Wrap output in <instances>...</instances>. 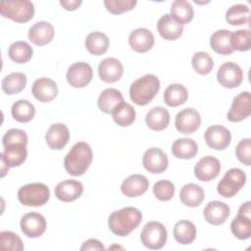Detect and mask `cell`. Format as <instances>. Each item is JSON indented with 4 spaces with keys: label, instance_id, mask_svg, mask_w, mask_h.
<instances>
[{
    "label": "cell",
    "instance_id": "cell-1",
    "mask_svg": "<svg viewBox=\"0 0 251 251\" xmlns=\"http://www.w3.org/2000/svg\"><path fill=\"white\" fill-rule=\"evenodd\" d=\"M142 221L141 212L134 207H125L113 212L108 219L110 230L118 236H126Z\"/></svg>",
    "mask_w": 251,
    "mask_h": 251
},
{
    "label": "cell",
    "instance_id": "cell-2",
    "mask_svg": "<svg viewBox=\"0 0 251 251\" xmlns=\"http://www.w3.org/2000/svg\"><path fill=\"white\" fill-rule=\"evenodd\" d=\"M92 149L86 142L80 141L75 143L64 160L65 170L74 176L83 175L92 162Z\"/></svg>",
    "mask_w": 251,
    "mask_h": 251
},
{
    "label": "cell",
    "instance_id": "cell-3",
    "mask_svg": "<svg viewBox=\"0 0 251 251\" xmlns=\"http://www.w3.org/2000/svg\"><path fill=\"white\" fill-rule=\"evenodd\" d=\"M159 90V78L155 75H145L130 84L129 96L136 105L145 106L153 100Z\"/></svg>",
    "mask_w": 251,
    "mask_h": 251
},
{
    "label": "cell",
    "instance_id": "cell-4",
    "mask_svg": "<svg viewBox=\"0 0 251 251\" xmlns=\"http://www.w3.org/2000/svg\"><path fill=\"white\" fill-rule=\"evenodd\" d=\"M0 12L4 18L22 24L33 18L34 6L28 0H3L0 3Z\"/></svg>",
    "mask_w": 251,
    "mask_h": 251
},
{
    "label": "cell",
    "instance_id": "cell-5",
    "mask_svg": "<svg viewBox=\"0 0 251 251\" xmlns=\"http://www.w3.org/2000/svg\"><path fill=\"white\" fill-rule=\"evenodd\" d=\"M50 198V190L48 186L41 182L28 183L22 186L18 191L19 201L29 207L43 206Z\"/></svg>",
    "mask_w": 251,
    "mask_h": 251
},
{
    "label": "cell",
    "instance_id": "cell-6",
    "mask_svg": "<svg viewBox=\"0 0 251 251\" xmlns=\"http://www.w3.org/2000/svg\"><path fill=\"white\" fill-rule=\"evenodd\" d=\"M168 232L165 226L159 222H148L144 225L141 232L140 239L143 245L152 250L163 248L167 242Z\"/></svg>",
    "mask_w": 251,
    "mask_h": 251
},
{
    "label": "cell",
    "instance_id": "cell-7",
    "mask_svg": "<svg viewBox=\"0 0 251 251\" xmlns=\"http://www.w3.org/2000/svg\"><path fill=\"white\" fill-rule=\"evenodd\" d=\"M246 182L245 173L238 168L228 170L217 186L218 193L226 198H230L238 193Z\"/></svg>",
    "mask_w": 251,
    "mask_h": 251
},
{
    "label": "cell",
    "instance_id": "cell-8",
    "mask_svg": "<svg viewBox=\"0 0 251 251\" xmlns=\"http://www.w3.org/2000/svg\"><path fill=\"white\" fill-rule=\"evenodd\" d=\"M93 71L89 64L85 62H76L71 65L67 71V80L75 88L86 86L92 79Z\"/></svg>",
    "mask_w": 251,
    "mask_h": 251
},
{
    "label": "cell",
    "instance_id": "cell-9",
    "mask_svg": "<svg viewBox=\"0 0 251 251\" xmlns=\"http://www.w3.org/2000/svg\"><path fill=\"white\" fill-rule=\"evenodd\" d=\"M217 79L226 88H235L242 82L243 72L237 64L226 62L220 66L217 73Z\"/></svg>",
    "mask_w": 251,
    "mask_h": 251
},
{
    "label": "cell",
    "instance_id": "cell-10",
    "mask_svg": "<svg viewBox=\"0 0 251 251\" xmlns=\"http://www.w3.org/2000/svg\"><path fill=\"white\" fill-rule=\"evenodd\" d=\"M251 114V96L250 92L243 91L235 96L232 100L229 111L227 112V120L232 123H238Z\"/></svg>",
    "mask_w": 251,
    "mask_h": 251
},
{
    "label": "cell",
    "instance_id": "cell-11",
    "mask_svg": "<svg viewBox=\"0 0 251 251\" xmlns=\"http://www.w3.org/2000/svg\"><path fill=\"white\" fill-rule=\"evenodd\" d=\"M175 126L180 133H192L201 126V116L198 111L193 108L183 109L176 114Z\"/></svg>",
    "mask_w": 251,
    "mask_h": 251
},
{
    "label": "cell",
    "instance_id": "cell-12",
    "mask_svg": "<svg viewBox=\"0 0 251 251\" xmlns=\"http://www.w3.org/2000/svg\"><path fill=\"white\" fill-rule=\"evenodd\" d=\"M21 229L25 235L30 238L41 236L46 230V220L38 213H27L21 219Z\"/></svg>",
    "mask_w": 251,
    "mask_h": 251
},
{
    "label": "cell",
    "instance_id": "cell-13",
    "mask_svg": "<svg viewBox=\"0 0 251 251\" xmlns=\"http://www.w3.org/2000/svg\"><path fill=\"white\" fill-rule=\"evenodd\" d=\"M142 164L149 173L162 174L167 170L169 160L168 156L160 148L152 147L144 152Z\"/></svg>",
    "mask_w": 251,
    "mask_h": 251
},
{
    "label": "cell",
    "instance_id": "cell-14",
    "mask_svg": "<svg viewBox=\"0 0 251 251\" xmlns=\"http://www.w3.org/2000/svg\"><path fill=\"white\" fill-rule=\"evenodd\" d=\"M205 141L209 147L215 150L226 149L231 141L230 131L220 125L209 126L205 131Z\"/></svg>",
    "mask_w": 251,
    "mask_h": 251
},
{
    "label": "cell",
    "instance_id": "cell-15",
    "mask_svg": "<svg viewBox=\"0 0 251 251\" xmlns=\"http://www.w3.org/2000/svg\"><path fill=\"white\" fill-rule=\"evenodd\" d=\"M221 171L220 161L213 156L201 158L194 167V175L201 181H210L216 178Z\"/></svg>",
    "mask_w": 251,
    "mask_h": 251
},
{
    "label": "cell",
    "instance_id": "cell-16",
    "mask_svg": "<svg viewBox=\"0 0 251 251\" xmlns=\"http://www.w3.org/2000/svg\"><path fill=\"white\" fill-rule=\"evenodd\" d=\"M124 74L123 64L116 58H105L98 66V75L101 80L112 83L120 80Z\"/></svg>",
    "mask_w": 251,
    "mask_h": 251
},
{
    "label": "cell",
    "instance_id": "cell-17",
    "mask_svg": "<svg viewBox=\"0 0 251 251\" xmlns=\"http://www.w3.org/2000/svg\"><path fill=\"white\" fill-rule=\"evenodd\" d=\"M70 131L65 124H53L48 128L45 134V141L47 145L53 150L63 149L69 142Z\"/></svg>",
    "mask_w": 251,
    "mask_h": 251
},
{
    "label": "cell",
    "instance_id": "cell-18",
    "mask_svg": "<svg viewBox=\"0 0 251 251\" xmlns=\"http://www.w3.org/2000/svg\"><path fill=\"white\" fill-rule=\"evenodd\" d=\"M128 44L133 51L138 53H146L151 50L154 45V35L145 27L133 29L129 33Z\"/></svg>",
    "mask_w": 251,
    "mask_h": 251
},
{
    "label": "cell",
    "instance_id": "cell-19",
    "mask_svg": "<svg viewBox=\"0 0 251 251\" xmlns=\"http://www.w3.org/2000/svg\"><path fill=\"white\" fill-rule=\"evenodd\" d=\"M230 209L227 204L221 201H211L204 208L203 215L207 223L213 226L223 225L229 217Z\"/></svg>",
    "mask_w": 251,
    "mask_h": 251
},
{
    "label": "cell",
    "instance_id": "cell-20",
    "mask_svg": "<svg viewBox=\"0 0 251 251\" xmlns=\"http://www.w3.org/2000/svg\"><path fill=\"white\" fill-rule=\"evenodd\" d=\"M31 93L35 99L40 102H50L58 94L56 82L49 77L37 78L31 87Z\"/></svg>",
    "mask_w": 251,
    "mask_h": 251
},
{
    "label": "cell",
    "instance_id": "cell-21",
    "mask_svg": "<svg viewBox=\"0 0 251 251\" xmlns=\"http://www.w3.org/2000/svg\"><path fill=\"white\" fill-rule=\"evenodd\" d=\"M83 185L75 179H66L59 182L55 187V196L63 202H72L80 197Z\"/></svg>",
    "mask_w": 251,
    "mask_h": 251
},
{
    "label": "cell",
    "instance_id": "cell-22",
    "mask_svg": "<svg viewBox=\"0 0 251 251\" xmlns=\"http://www.w3.org/2000/svg\"><path fill=\"white\" fill-rule=\"evenodd\" d=\"M54 27L48 22H37L33 25H31L28 29V38L29 40L37 45L43 46L51 42L54 38Z\"/></svg>",
    "mask_w": 251,
    "mask_h": 251
},
{
    "label": "cell",
    "instance_id": "cell-23",
    "mask_svg": "<svg viewBox=\"0 0 251 251\" xmlns=\"http://www.w3.org/2000/svg\"><path fill=\"white\" fill-rule=\"evenodd\" d=\"M149 188V180L142 175H131L127 176L121 185L123 194L132 198L142 195Z\"/></svg>",
    "mask_w": 251,
    "mask_h": 251
},
{
    "label": "cell",
    "instance_id": "cell-24",
    "mask_svg": "<svg viewBox=\"0 0 251 251\" xmlns=\"http://www.w3.org/2000/svg\"><path fill=\"white\" fill-rule=\"evenodd\" d=\"M157 29L164 39L176 40L182 34L183 25L176 22L171 14H165L159 19Z\"/></svg>",
    "mask_w": 251,
    "mask_h": 251
},
{
    "label": "cell",
    "instance_id": "cell-25",
    "mask_svg": "<svg viewBox=\"0 0 251 251\" xmlns=\"http://www.w3.org/2000/svg\"><path fill=\"white\" fill-rule=\"evenodd\" d=\"M123 102L125 101L120 90L116 88H106L100 93L97 105L103 113L111 114L113 110Z\"/></svg>",
    "mask_w": 251,
    "mask_h": 251
},
{
    "label": "cell",
    "instance_id": "cell-26",
    "mask_svg": "<svg viewBox=\"0 0 251 251\" xmlns=\"http://www.w3.org/2000/svg\"><path fill=\"white\" fill-rule=\"evenodd\" d=\"M9 168L21 166L26 159L27 150L26 145L23 143L10 144L4 147V152L0 154Z\"/></svg>",
    "mask_w": 251,
    "mask_h": 251
},
{
    "label": "cell",
    "instance_id": "cell-27",
    "mask_svg": "<svg viewBox=\"0 0 251 251\" xmlns=\"http://www.w3.org/2000/svg\"><path fill=\"white\" fill-rule=\"evenodd\" d=\"M205 198L204 189L196 183H186L179 192V199L185 206L197 207Z\"/></svg>",
    "mask_w": 251,
    "mask_h": 251
},
{
    "label": "cell",
    "instance_id": "cell-28",
    "mask_svg": "<svg viewBox=\"0 0 251 251\" xmlns=\"http://www.w3.org/2000/svg\"><path fill=\"white\" fill-rule=\"evenodd\" d=\"M145 122L150 129L156 131L163 130L170 124V113L164 107H154L146 114Z\"/></svg>",
    "mask_w": 251,
    "mask_h": 251
},
{
    "label": "cell",
    "instance_id": "cell-29",
    "mask_svg": "<svg viewBox=\"0 0 251 251\" xmlns=\"http://www.w3.org/2000/svg\"><path fill=\"white\" fill-rule=\"evenodd\" d=\"M84 43L87 51L90 54L100 56L107 52L110 45V40L105 33L100 31H93L86 36Z\"/></svg>",
    "mask_w": 251,
    "mask_h": 251
},
{
    "label": "cell",
    "instance_id": "cell-30",
    "mask_svg": "<svg viewBox=\"0 0 251 251\" xmlns=\"http://www.w3.org/2000/svg\"><path fill=\"white\" fill-rule=\"evenodd\" d=\"M197 230L194 224L188 220L178 221L174 227V237L175 239L182 244L187 245L194 241L196 238Z\"/></svg>",
    "mask_w": 251,
    "mask_h": 251
},
{
    "label": "cell",
    "instance_id": "cell-31",
    "mask_svg": "<svg viewBox=\"0 0 251 251\" xmlns=\"http://www.w3.org/2000/svg\"><path fill=\"white\" fill-rule=\"evenodd\" d=\"M231 32L227 29H219L215 31L210 38L211 48L218 54L229 55L234 50L230 44Z\"/></svg>",
    "mask_w": 251,
    "mask_h": 251
},
{
    "label": "cell",
    "instance_id": "cell-32",
    "mask_svg": "<svg viewBox=\"0 0 251 251\" xmlns=\"http://www.w3.org/2000/svg\"><path fill=\"white\" fill-rule=\"evenodd\" d=\"M198 152L197 143L191 138H177L172 145V153L178 159H192Z\"/></svg>",
    "mask_w": 251,
    "mask_h": 251
},
{
    "label": "cell",
    "instance_id": "cell-33",
    "mask_svg": "<svg viewBox=\"0 0 251 251\" xmlns=\"http://www.w3.org/2000/svg\"><path fill=\"white\" fill-rule=\"evenodd\" d=\"M171 15L176 22L183 25L192 21L194 10L188 1L176 0L171 5Z\"/></svg>",
    "mask_w": 251,
    "mask_h": 251
},
{
    "label": "cell",
    "instance_id": "cell-34",
    "mask_svg": "<svg viewBox=\"0 0 251 251\" xmlns=\"http://www.w3.org/2000/svg\"><path fill=\"white\" fill-rule=\"evenodd\" d=\"M187 97V89L179 83L170 84L164 92V101L170 107H177L185 103Z\"/></svg>",
    "mask_w": 251,
    "mask_h": 251
},
{
    "label": "cell",
    "instance_id": "cell-35",
    "mask_svg": "<svg viewBox=\"0 0 251 251\" xmlns=\"http://www.w3.org/2000/svg\"><path fill=\"white\" fill-rule=\"evenodd\" d=\"M26 84V76L23 73L15 72L7 75L1 83L2 90L8 95H13L21 92Z\"/></svg>",
    "mask_w": 251,
    "mask_h": 251
},
{
    "label": "cell",
    "instance_id": "cell-36",
    "mask_svg": "<svg viewBox=\"0 0 251 251\" xmlns=\"http://www.w3.org/2000/svg\"><path fill=\"white\" fill-rule=\"evenodd\" d=\"M11 114L17 122L28 123L35 116V108L31 102L21 99L12 105Z\"/></svg>",
    "mask_w": 251,
    "mask_h": 251
},
{
    "label": "cell",
    "instance_id": "cell-37",
    "mask_svg": "<svg viewBox=\"0 0 251 251\" xmlns=\"http://www.w3.org/2000/svg\"><path fill=\"white\" fill-rule=\"evenodd\" d=\"M33 54L32 47L25 41H16L12 43L8 50L9 58L18 64L28 62Z\"/></svg>",
    "mask_w": 251,
    "mask_h": 251
},
{
    "label": "cell",
    "instance_id": "cell-38",
    "mask_svg": "<svg viewBox=\"0 0 251 251\" xmlns=\"http://www.w3.org/2000/svg\"><path fill=\"white\" fill-rule=\"evenodd\" d=\"M226 20L231 25H241L250 21V9L244 4L232 5L226 13Z\"/></svg>",
    "mask_w": 251,
    "mask_h": 251
},
{
    "label": "cell",
    "instance_id": "cell-39",
    "mask_svg": "<svg viewBox=\"0 0 251 251\" xmlns=\"http://www.w3.org/2000/svg\"><path fill=\"white\" fill-rule=\"evenodd\" d=\"M113 120L116 124L120 126H130L135 120V110L134 108L126 102L121 103L117 106L113 112L111 113Z\"/></svg>",
    "mask_w": 251,
    "mask_h": 251
},
{
    "label": "cell",
    "instance_id": "cell-40",
    "mask_svg": "<svg viewBox=\"0 0 251 251\" xmlns=\"http://www.w3.org/2000/svg\"><path fill=\"white\" fill-rule=\"evenodd\" d=\"M230 229L238 239H248L251 236V218L237 214L230 224Z\"/></svg>",
    "mask_w": 251,
    "mask_h": 251
},
{
    "label": "cell",
    "instance_id": "cell-41",
    "mask_svg": "<svg viewBox=\"0 0 251 251\" xmlns=\"http://www.w3.org/2000/svg\"><path fill=\"white\" fill-rule=\"evenodd\" d=\"M191 64L194 71L199 75L210 74L214 67V62L212 57L207 52H203V51L196 52L192 56Z\"/></svg>",
    "mask_w": 251,
    "mask_h": 251
},
{
    "label": "cell",
    "instance_id": "cell-42",
    "mask_svg": "<svg viewBox=\"0 0 251 251\" xmlns=\"http://www.w3.org/2000/svg\"><path fill=\"white\" fill-rule=\"evenodd\" d=\"M230 44L233 50L248 51L251 48V31L249 29H238L232 32Z\"/></svg>",
    "mask_w": 251,
    "mask_h": 251
},
{
    "label": "cell",
    "instance_id": "cell-43",
    "mask_svg": "<svg viewBox=\"0 0 251 251\" xmlns=\"http://www.w3.org/2000/svg\"><path fill=\"white\" fill-rule=\"evenodd\" d=\"M0 248L8 251H22L24 250V243L15 232L4 230L0 232Z\"/></svg>",
    "mask_w": 251,
    "mask_h": 251
},
{
    "label": "cell",
    "instance_id": "cell-44",
    "mask_svg": "<svg viewBox=\"0 0 251 251\" xmlns=\"http://www.w3.org/2000/svg\"><path fill=\"white\" fill-rule=\"evenodd\" d=\"M153 193L160 201H169L175 195V185L168 179H161L155 182Z\"/></svg>",
    "mask_w": 251,
    "mask_h": 251
},
{
    "label": "cell",
    "instance_id": "cell-45",
    "mask_svg": "<svg viewBox=\"0 0 251 251\" xmlns=\"http://www.w3.org/2000/svg\"><path fill=\"white\" fill-rule=\"evenodd\" d=\"M137 1L136 0H105L104 5L108 12L114 15H119L132 10Z\"/></svg>",
    "mask_w": 251,
    "mask_h": 251
},
{
    "label": "cell",
    "instance_id": "cell-46",
    "mask_svg": "<svg viewBox=\"0 0 251 251\" xmlns=\"http://www.w3.org/2000/svg\"><path fill=\"white\" fill-rule=\"evenodd\" d=\"M235 155L239 162H241L246 166H250L251 164V139L250 138H243L238 142L235 148Z\"/></svg>",
    "mask_w": 251,
    "mask_h": 251
},
{
    "label": "cell",
    "instance_id": "cell-47",
    "mask_svg": "<svg viewBox=\"0 0 251 251\" xmlns=\"http://www.w3.org/2000/svg\"><path fill=\"white\" fill-rule=\"evenodd\" d=\"M2 143L3 146L6 147L10 144H15V143H23V144H27V135L25 131L20 128H11L9 129L4 136L2 137Z\"/></svg>",
    "mask_w": 251,
    "mask_h": 251
},
{
    "label": "cell",
    "instance_id": "cell-48",
    "mask_svg": "<svg viewBox=\"0 0 251 251\" xmlns=\"http://www.w3.org/2000/svg\"><path fill=\"white\" fill-rule=\"evenodd\" d=\"M105 247L102 244L101 241H99L98 239H94V238H90L87 239L86 241L83 242V244L80 247L81 251L84 250H104Z\"/></svg>",
    "mask_w": 251,
    "mask_h": 251
},
{
    "label": "cell",
    "instance_id": "cell-49",
    "mask_svg": "<svg viewBox=\"0 0 251 251\" xmlns=\"http://www.w3.org/2000/svg\"><path fill=\"white\" fill-rule=\"evenodd\" d=\"M60 4L68 11H75L81 5V0H61Z\"/></svg>",
    "mask_w": 251,
    "mask_h": 251
},
{
    "label": "cell",
    "instance_id": "cell-50",
    "mask_svg": "<svg viewBox=\"0 0 251 251\" xmlns=\"http://www.w3.org/2000/svg\"><path fill=\"white\" fill-rule=\"evenodd\" d=\"M238 214L251 218V202L246 201L245 203H243L238 209Z\"/></svg>",
    "mask_w": 251,
    "mask_h": 251
},
{
    "label": "cell",
    "instance_id": "cell-51",
    "mask_svg": "<svg viewBox=\"0 0 251 251\" xmlns=\"http://www.w3.org/2000/svg\"><path fill=\"white\" fill-rule=\"evenodd\" d=\"M0 160H1V177H3L5 176L6 173L9 171V167L1 155H0Z\"/></svg>",
    "mask_w": 251,
    "mask_h": 251
}]
</instances>
